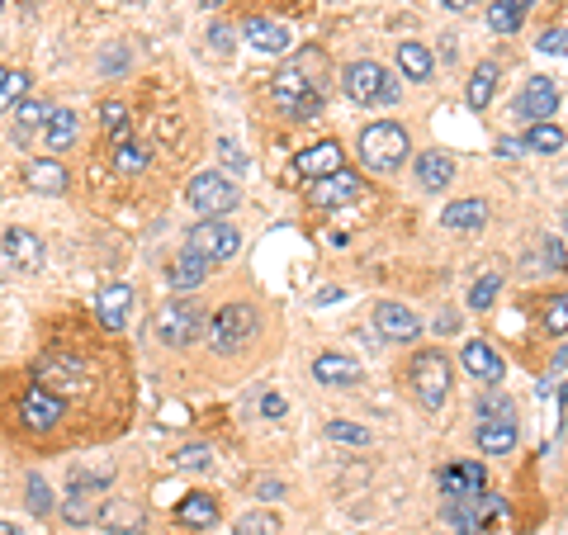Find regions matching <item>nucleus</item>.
I'll use <instances>...</instances> for the list:
<instances>
[{
	"label": "nucleus",
	"mask_w": 568,
	"mask_h": 535,
	"mask_svg": "<svg viewBox=\"0 0 568 535\" xmlns=\"http://www.w3.org/2000/svg\"><path fill=\"white\" fill-rule=\"evenodd\" d=\"M408 157H412V143H408V128L403 124H370L360 133V161L370 171H379V176L398 171Z\"/></svg>",
	"instance_id": "obj_1"
},
{
	"label": "nucleus",
	"mask_w": 568,
	"mask_h": 535,
	"mask_svg": "<svg viewBox=\"0 0 568 535\" xmlns=\"http://www.w3.org/2000/svg\"><path fill=\"white\" fill-rule=\"evenodd\" d=\"M204 337L218 356H232V351H242L251 337H256V308L251 304H223L218 313L209 318L204 327Z\"/></svg>",
	"instance_id": "obj_2"
},
{
	"label": "nucleus",
	"mask_w": 568,
	"mask_h": 535,
	"mask_svg": "<svg viewBox=\"0 0 568 535\" xmlns=\"http://www.w3.org/2000/svg\"><path fill=\"white\" fill-rule=\"evenodd\" d=\"M341 90L355 105H398V81H393L379 62H351L341 72Z\"/></svg>",
	"instance_id": "obj_3"
},
{
	"label": "nucleus",
	"mask_w": 568,
	"mask_h": 535,
	"mask_svg": "<svg viewBox=\"0 0 568 535\" xmlns=\"http://www.w3.org/2000/svg\"><path fill=\"white\" fill-rule=\"evenodd\" d=\"M412 393H417V403H422L426 412H436L450 398V360L441 356V351H417V360H412Z\"/></svg>",
	"instance_id": "obj_4"
},
{
	"label": "nucleus",
	"mask_w": 568,
	"mask_h": 535,
	"mask_svg": "<svg viewBox=\"0 0 568 535\" xmlns=\"http://www.w3.org/2000/svg\"><path fill=\"white\" fill-rule=\"evenodd\" d=\"M270 100H275V105H280L289 119H299V124H313V119L322 114V100H327V95H318V90L308 86V81H303L294 67H284V72L270 81Z\"/></svg>",
	"instance_id": "obj_5"
},
{
	"label": "nucleus",
	"mask_w": 568,
	"mask_h": 535,
	"mask_svg": "<svg viewBox=\"0 0 568 535\" xmlns=\"http://www.w3.org/2000/svg\"><path fill=\"white\" fill-rule=\"evenodd\" d=\"M185 199H190V209H195L199 218H223L237 209V185H232L223 171H199L195 180H190V190H185Z\"/></svg>",
	"instance_id": "obj_6"
},
{
	"label": "nucleus",
	"mask_w": 568,
	"mask_h": 535,
	"mask_svg": "<svg viewBox=\"0 0 568 535\" xmlns=\"http://www.w3.org/2000/svg\"><path fill=\"white\" fill-rule=\"evenodd\" d=\"M204 327H209V318H204L199 304H190V299H176V304L157 308V318H152V332H157L161 346H190Z\"/></svg>",
	"instance_id": "obj_7"
},
{
	"label": "nucleus",
	"mask_w": 568,
	"mask_h": 535,
	"mask_svg": "<svg viewBox=\"0 0 568 535\" xmlns=\"http://www.w3.org/2000/svg\"><path fill=\"white\" fill-rule=\"evenodd\" d=\"M237 247H242V232L232 228V223H223V218H199L195 228H190V247L185 251H195L209 266H218V261L237 256Z\"/></svg>",
	"instance_id": "obj_8"
},
{
	"label": "nucleus",
	"mask_w": 568,
	"mask_h": 535,
	"mask_svg": "<svg viewBox=\"0 0 568 535\" xmlns=\"http://www.w3.org/2000/svg\"><path fill=\"white\" fill-rule=\"evenodd\" d=\"M19 417H24V427L29 431H53L62 417H67V403H62V393L43 389V384H34V389H24V398H19Z\"/></svg>",
	"instance_id": "obj_9"
},
{
	"label": "nucleus",
	"mask_w": 568,
	"mask_h": 535,
	"mask_svg": "<svg viewBox=\"0 0 568 535\" xmlns=\"http://www.w3.org/2000/svg\"><path fill=\"white\" fill-rule=\"evenodd\" d=\"M554 109H559V86L550 76H531L516 95V119H526V124H550Z\"/></svg>",
	"instance_id": "obj_10"
},
{
	"label": "nucleus",
	"mask_w": 568,
	"mask_h": 535,
	"mask_svg": "<svg viewBox=\"0 0 568 535\" xmlns=\"http://www.w3.org/2000/svg\"><path fill=\"white\" fill-rule=\"evenodd\" d=\"M445 517L455 521L460 531H483L493 517H502V498L497 493H474V498H460V502H445Z\"/></svg>",
	"instance_id": "obj_11"
},
{
	"label": "nucleus",
	"mask_w": 568,
	"mask_h": 535,
	"mask_svg": "<svg viewBox=\"0 0 568 535\" xmlns=\"http://www.w3.org/2000/svg\"><path fill=\"white\" fill-rule=\"evenodd\" d=\"M483 483H488V474H483V464H474V460L445 464L441 474H436V488H441V498H445V502L474 498V493H483Z\"/></svg>",
	"instance_id": "obj_12"
},
{
	"label": "nucleus",
	"mask_w": 568,
	"mask_h": 535,
	"mask_svg": "<svg viewBox=\"0 0 568 535\" xmlns=\"http://www.w3.org/2000/svg\"><path fill=\"white\" fill-rule=\"evenodd\" d=\"M460 365L474 375V384H483V389H497V384H502V375H507L502 356H497L488 341H464V346H460Z\"/></svg>",
	"instance_id": "obj_13"
},
{
	"label": "nucleus",
	"mask_w": 568,
	"mask_h": 535,
	"mask_svg": "<svg viewBox=\"0 0 568 535\" xmlns=\"http://www.w3.org/2000/svg\"><path fill=\"white\" fill-rule=\"evenodd\" d=\"M360 195H365V185H360V176L341 166L337 176L313 180V195H308V199H313L318 209H337V204H351V199H360Z\"/></svg>",
	"instance_id": "obj_14"
},
{
	"label": "nucleus",
	"mask_w": 568,
	"mask_h": 535,
	"mask_svg": "<svg viewBox=\"0 0 568 535\" xmlns=\"http://www.w3.org/2000/svg\"><path fill=\"white\" fill-rule=\"evenodd\" d=\"M100 526L109 535H142L147 531V512L133 498H105L100 502Z\"/></svg>",
	"instance_id": "obj_15"
},
{
	"label": "nucleus",
	"mask_w": 568,
	"mask_h": 535,
	"mask_svg": "<svg viewBox=\"0 0 568 535\" xmlns=\"http://www.w3.org/2000/svg\"><path fill=\"white\" fill-rule=\"evenodd\" d=\"M374 327H379V337L384 341H417V332H422V322H417V313L403 304H374Z\"/></svg>",
	"instance_id": "obj_16"
},
{
	"label": "nucleus",
	"mask_w": 568,
	"mask_h": 535,
	"mask_svg": "<svg viewBox=\"0 0 568 535\" xmlns=\"http://www.w3.org/2000/svg\"><path fill=\"white\" fill-rule=\"evenodd\" d=\"M38 384H43V389H48V384H57V389H86L90 384V375H86V365H81V360H71V356H62V351H57V356H43L38 360Z\"/></svg>",
	"instance_id": "obj_17"
},
{
	"label": "nucleus",
	"mask_w": 568,
	"mask_h": 535,
	"mask_svg": "<svg viewBox=\"0 0 568 535\" xmlns=\"http://www.w3.org/2000/svg\"><path fill=\"white\" fill-rule=\"evenodd\" d=\"M0 247H5V261H10V266H19V270H43V242H38V232H29V228H5Z\"/></svg>",
	"instance_id": "obj_18"
},
{
	"label": "nucleus",
	"mask_w": 568,
	"mask_h": 535,
	"mask_svg": "<svg viewBox=\"0 0 568 535\" xmlns=\"http://www.w3.org/2000/svg\"><path fill=\"white\" fill-rule=\"evenodd\" d=\"M128 313H133V285H109L105 294L95 299V318H100V327H109V332H124Z\"/></svg>",
	"instance_id": "obj_19"
},
{
	"label": "nucleus",
	"mask_w": 568,
	"mask_h": 535,
	"mask_svg": "<svg viewBox=\"0 0 568 535\" xmlns=\"http://www.w3.org/2000/svg\"><path fill=\"white\" fill-rule=\"evenodd\" d=\"M294 171H299L303 180L337 176V171H341V147H337V143H313V147H303L299 157H294Z\"/></svg>",
	"instance_id": "obj_20"
},
{
	"label": "nucleus",
	"mask_w": 568,
	"mask_h": 535,
	"mask_svg": "<svg viewBox=\"0 0 568 535\" xmlns=\"http://www.w3.org/2000/svg\"><path fill=\"white\" fill-rule=\"evenodd\" d=\"M313 379H318V384H327V389H351V384H360V365H355L351 356L327 351V356L313 360Z\"/></svg>",
	"instance_id": "obj_21"
},
{
	"label": "nucleus",
	"mask_w": 568,
	"mask_h": 535,
	"mask_svg": "<svg viewBox=\"0 0 568 535\" xmlns=\"http://www.w3.org/2000/svg\"><path fill=\"white\" fill-rule=\"evenodd\" d=\"M24 180H29L34 195H62L67 190V166L57 157H34L24 166Z\"/></svg>",
	"instance_id": "obj_22"
},
{
	"label": "nucleus",
	"mask_w": 568,
	"mask_h": 535,
	"mask_svg": "<svg viewBox=\"0 0 568 535\" xmlns=\"http://www.w3.org/2000/svg\"><path fill=\"white\" fill-rule=\"evenodd\" d=\"M247 43L256 53H289V48H294V34L284 29L280 19H247Z\"/></svg>",
	"instance_id": "obj_23"
},
{
	"label": "nucleus",
	"mask_w": 568,
	"mask_h": 535,
	"mask_svg": "<svg viewBox=\"0 0 568 535\" xmlns=\"http://www.w3.org/2000/svg\"><path fill=\"white\" fill-rule=\"evenodd\" d=\"M483 223H488V204L483 199H455V204H445L441 214L445 232H479Z\"/></svg>",
	"instance_id": "obj_24"
},
{
	"label": "nucleus",
	"mask_w": 568,
	"mask_h": 535,
	"mask_svg": "<svg viewBox=\"0 0 568 535\" xmlns=\"http://www.w3.org/2000/svg\"><path fill=\"white\" fill-rule=\"evenodd\" d=\"M204 280H209V261L195 256V251H185V256H176V261L166 266V285L171 289H199Z\"/></svg>",
	"instance_id": "obj_25"
},
{
	"label": "nucleus",
	"mask_w": 568,
	"mask_h": 535,
	"mask_svg": "<svg viewBox=\"0 0 568 535\" xmlns=\"http://www.w3.org/2000/svg\"><path fill=\"white\" fill-rule=\"evenodd\" d=\"M417 180H422V190H445L450 180H455V157H445V152H422L417 157Z\"/></svg>",
	"instance_id": "obj_26"
},
{
	"label": "nucleus",
	"mask_w": 568,
	"mask_h": 535,
	"mask_svg": "<svg viewBox=\"0 0 568 535\" xmlns=\"http://www.w3.org/2000/svg\"><path fill=\"white\" fill-rule=\"evenodd\" d=\"M176 521L190 526V531H209L213 521H218V502H213L209 493H190V498L176 507Z\"/></svg>",
	"instance_id": "obj_27"
},
{
	"label": "nucleus",
	"mask_w": 568,
	"mask_h": 535,
	"mask_svg": "<svg viewBox=\"0 0 568 535\" xmlns=\"http://www.w3.org/2000/svg\"><path fill=\"white\" fill-rule=\"evenodd\" d=\"M398 72L408 76V81H431L436 72V57L426 43H398Z\"/></svg>",
	"instance_id": "obj_28"
},
{
	"label": "nucleus",
	"mask_w": 568,
	"mask_h": 535,
	"mask_svg": "<svg viewBox=\"0 0 568 535\" xmlns=\"http://www.w3.org/2000/svg\"><path fill=\"white\" fill-rule=\"evenodd\" d=\"M76 128H81L76 109H53V119H48V128H43V143L53 147V152H67V147L76 143Z\"/></svg>",
	"instance_id": "obj_29"
},
{
	"label": "nucleus",
	"mask_w": 568,
	"mask_h": 535,
	"mask_svg": "<svg viewBox=\"0 0 568 535\" xmlns=\"http://www.w3.org/2000/svg\"><path fill=\"white\" fill-rule=\"evenodd\" d=\"M100 493H76L67 488V498H62V521L67 526H90V521H100Z\"/></svg>",
	"instance_id": "obj_30"
},
{
	"label": "nucleus",
	"mask_w": 568,
	"mask_h": 535,
	"mask_svg": "<svg viewBox=\"0 0 568 535\" xmlns=\"http://www.w3.org/2000/svg\"><path fill=\"white\" fill-rule=\"evenodd\" d=\"M48 119H53V109L43 105V100H24L15 109V143H29L38 128H48Z\"/></svg>",
	"instance_id": "obj_31"
},
{
	"label": "nucleus",
	"mask_w": 568,
	"mask_h": 535,
	"mask_svg": "<svg viewBox=\"0 0 568 535\" xmlns=\"http://www.w3.org/2000/svg\"><path fill=\"white\" fill-rule=\"evenodd\" d=\"M516 422H479V450L483 455H512Z\"/></svg>",
	"instance_id": "obj_32"
},
{
	"label": "nucleus",
	"mask_w": 568,
	"mask_h": 535,
	"mask_svg": "<svg viewBox=\"0 0 568 535\" xmlns=\"http://www.w3.org/2000/svg\"><path fill=\"white\" fill-rule=\"evenodd\" d=\"M294 72L308 81V86L318 90V95H327V86H332V72H327V57L318 53V48H303L299 57H294Z\"/></svg>",
	"instance_id": "obj_33"
},
{
	"label": "nucleus",
	"mask_w": 568,
	"mask_h": 535,
	"mask_svg": "<svg viewBox=\"0 0 568 535\" xmlns=\"http://www.w3.org/2000/svg\"><path fill=\"white\" fill-rule=\"evenodd\" d=\"M521 143H526V152H535V157H554V152L568 143V133L559 124H531Z\"/></svg>",
	"instance_id": "obj_34"
},
{
	"label": "nucleus",
	"mask_w": 568,
	"mask_h": 535,
	"mask_svg": "<svg viewBox=\"0 0 568 535\" xmlns=\"http://www.w3.org/2000/svg\"><path fill=\"white\" fill-rule=\"evenodd\" d=\"M114 171H119V176H138V171H147V147H142L138 138L119 133V143H114Z\"/></svg>",
	"instance_id": "obj_35"
},
{
	"label": "nucleus",
	"mask_w": 568,
	"mask_h": 535,
	"mask_svg": "<svg viewBox=\"0 0 568 535\" xmlns=\"http://www.w3.org/2000/svg\"><path fill=\"white\" fill-rule=\"evenodd\" d=\"M109 483H114V469H109V464H100V469L76 464V469L67 474V488H76V493H105Z\"/></svg>",
	"instance_id": "obj_36"
},
{
	"label": "nucleus",
	"mask_w": 568,
	"mask_h": 535,
	"mask_svg": "<svg viewBox=\"0 0 568 535\" xmlns=\"http://www.w3.org/2000/svg\"><path fill=\"white\" fill-rule=\"evenodd\" d=\"M521 19H526V10H521L516 0H497V5H488V29H493V34H516Z\"/></svg>",
	"instance_id": "obj_37"
},
{
	"label": "nucleus",
	"mask_w": 568,
	"mask_h": 535,
	"mask_svg": "<svg viewBox=\"0 0 568 535\" xmlns=\"http://www.w3.org/2000/svg\"><path fill=\"white\" fill-rule=\"evenodd\" d=\"M493 90H497V67L493 62H479V67H474V81H469V109H483L493 100Z\"/></svg>",
	"instance_id": "obj_38"
},
{
	"label": "nucleus",
	"mask_w": 568,
	"mask_h": 535,
	"mask_svg": "<svg viewBox=\"0 0 568 535\" xmlns=\"http://www.w3.org/2000/svg\"><path fill=\"white\" fill-rule=\"evenodd\" d=\"M479 422H516L512 398H507V393H497V389H488L479 398Z\"/></svg>",
	"instance_id": "obj_39"
},
{
	"label": "nucleus",
	"mask_w": 568,
	"mask_h": 535,
	"mask_svg": "<svg viewBox=\"0 0 568 535\" xmlns=\"http://www.w3.org/2000/svg\"><path fill=\"white\" fill-rule=\"evenodd\" d=\"M497 289H502V275H497V270H488V275H479V280L469 285V308H474V313H483V308H493Z\"/></svg>",
	"instance_id": "obj_40"
},
{
	"label": "nucleus",
	"mask_w": 568,
	"mask_h": 535,
	"mask_svg": "<svg viewBox=\"0 0 568 535\" xmlns=\"http://www.w3.org/2000/svg\"><path fill=\"white\" fill-rule=\"evenodd\" d=\"M176 469H185V474H209V469H213V450L209 446L176 450Z\"/></svg>",
	"instance_id": "obj_41"
},
{
	"label": "nucleus",
	"mask_w": 568,
	"mask_h": 535,
	"mask_svg": "<svg viewBox=\"0 0 568 535\" xmlns=\"http://www.w3.org/2000/svg\"><path fill=\"white\" fill-rule=\"evenodd\" d=\"M327 436H332V441H341V446H365V441H370V431L360 427V422H346V417H337V422H327Z\"/></svg>",
	"instance_id": "obj_42"
},
{
	"label": "nucleus",
	"mask_w": 568,
	"mask_h": 535,
	"mask_svg": "<svg viewBox=\"0 0 568 535\" xmlns=\"http://www.w3.org/2000/svg\"><path fill=\"white\" fill-rule=\"evenodd\" d=\"M280 531V517L275 512H247L237 521V535H275Z\"/></svg>",
	"instance_id": "obj_43"
},
{
	"label": "nucleus",
	"mask_w": 568,
	"mask_h": 535,
	"mask_svg": "<svg viewBox=\"0 0 568 535\" xmlns=\"http://www.w3.org/2000/svg\"><path fill=\"white\" fill-rule=\"evenodd\" d=\"M24 95H29V76L10 72L5 76V86H0V109H19L24 105Z\"/></svg>",
	"instance_id": "obj_44"
},
{
	"label": "nucleus",
	"mask_w": 568,
	"mask_h": 535,
	"mask_svg": "<svg viewBox=\"0 0 568 535\" xmlns=\"http://www.w3.org/2000/svg\"><path fill=\"white\" fill-rule=\"evenodd\" d=\"M29 512H34V517H48V512H53V488L43 483V474H29Z\"/></svg>",
	"instance_id": "obj_45"
},
{
	"label": "nucleus",
	"mask_w": 568,
	"mask_h": 535,
	"mask_svg": "<svg viewBox=\"0 0 568 535\" xmlns=\"http://www.w3.org/2000/svg\"><path fill=\"white\" fill-rule=\"evenodd\" d=\"M540 318H545V327H550V332H568V294H554Z\"/></svg>",
	"instance_id": "obj_46"
},
{
	"label": "nucleus",
	"mask_w": 568,
	"mask_h": 535,
	"mask_svg": "<svg viewBox=\"0 0 568 535\" xmlns=\"http://www.w3.org/2000/svg\"><path fill=\"white\" fill-rule=\"evenodd\" d=\"M100 124H105L109 133L119 138V133H124V124H128V105H124V100H105V105H100Z\"/></svg>",
	"instance_id": "obj_47"
},
{
	"label": "nucleus",
	"mask_w": 568,
	"mask_h": 535,
	"mask_svg": "<svg viewBox=\"0 0 568 535\" xmlns=\"http://www.w3.org/2000/svg\"><path fill=\"white\" fill-rule=\"evenodd\" d=\"M535 48H540L545 57H568V29H545Z\"/></svg>",
	"instance_id": "obj_48"
},
{
	"label": "nucleus",
	"mask_w": 568,
	"mask_h": 535,
	"mask_svg": "<svg viewBox=\"0 0 568 535\" xmlns=\"http://www.w3.org/2000/svg\"><path fill=\"white\" fill-rule=\"evenodd\" d=\"M261 412H266V417H270V422H280V417H284V412H289V403H284V398H280V393H266V398H261Z\"/></svg>",
	"instance_id": "obj_49"
},
{
	"label": "nucleus",
	"mask_w": 568,
	"mask_h": 535,
	"mask_svg": "<svg viewBox=\"0 0 568 535\" xmlns=\"http://www.w3.org/2000/svg\"><path fill=\"white\" fill-rule=\"evenodd\" d=\"M218 152H223V161H228L232 171H247V157H242V152L232 147V138H223V143H218Z\"/></svg>",
	"instance_id": "obj_50"
},
{
	"label": "nucleus",
	"mask_w": 568,
	"mask_h": 535,
	"mask_svg": "<svg viewBox=\"0 0 568 535\" xmlns=\"http://www.w3.org/2000/svg\"><path fill=\"white\" fill-rule=\"evenodd\" d=\"M545 261H550L554 270H564V266H568V251H564V242H554V237H550V242H545Z\"/></svg>",
	"instance_id": "obj_51"
},
{
	"label": "nucleus",
	"mask_w": 568,
	"mask_h": 535,
	"mask_svg": "<svg viewBox=\"0 0 568 535\" xmlns=\"http://www.w3.org/2000/svg\"><path fill=\"white\" fill-rule=\"evenodd\" d=\"M493 152H497V157H507V161H512V157H521V152H526V143H521V138H497Z\"/></svg>",
	"instance_id": "obj_52"
},
{
	"label": "nucleus",
	"mask_w": 568,
	"mask_h": 535,
	"mask_svg": "<svg viewBox=\"0 0 568 535\" xmlns=\"http://www.w3.org/2000/svg\"><path fill=\"white\" fill-rule=\"evenodd\" d=\"M445 10H474V5H483V0H441Z\"/></svg>",
	"instance_id": "obj_53"
},
{
	"label": "nucleus",
	"mask_w": 568,
	"mask_h": 535,
	"mask_svg": "<svg viewBox=\"0 0 568 535\" xmlns=\"http://www.w3.org/2000/svg\"><path fill=\"white\" fill-rule=\"evenodd\" d=\"M228 29H213V48H218V53H228Z\"/></svg>",
	"instance_id": "obj_54"
},
{
	"label": "nucleus",
	"mask_w": 568,
	"mask_h": 535,
	"mask_svg": "<svg viewBox=\"0 0 568 535\" xmlns=\"http://www.w3.org/2000/svg\"><path fill=\"white\" fill-rule=\"evenodd\" d=\"M280 493H284V488H280V483H275V479H266V483H261V498H280Z\"/></svg>",
	"instance_id": "obj_55"
},
{
	"label": "nucleus",
	"mask_w": 568,
	"mask_h": 535,
	"mask_svg": "<svg viewBox=\"0 0 568 535\" xmlns=\"http://www.w3.org/2000/svg\"><path fill=\"white\" fill-rule=\"evenodd\" d=\"M0 535H19V526H10V521H0Z\"/></svg>",
	"instance_id": "obj_56"
},
{
	"label": "nucleus",
	"mask_w": 568,
	"mask_h": 535,
	"mask_svg": "<svg viewBox=\"0 0 568 535\" xmlns=\"http://www.w3.org/2000/svg\"><path fill=\"white\" fill-rule=\"evenodd\" d=\"M199 5H223V0H199Z\"/></svg>",
	"instance_id": "obj_57"
},
{
	"label": "nucleus",
	"mask_w": 568,
	"mask_h": 535,
	"mask_svg": "<svg viewBox=\"0 0 568 535\" xmlns=\"http://www.w3.org/2000/svg\"><path fill=\"white\" fill-rule=\"evenodd\" d=\"M5 76H10V72H5V67H0V86H5Z\"/></svg>",
	"instance_id": "obj_58"
},
{
	"label": "nucleus",
	"mask_w": 568,
	"mask_h": 535,
	"mask_svg": "<svg viewBox=\"0 0 568 535\" xmlns=\"http://www.w3.org/2000/svg\"><path fill=\"white\" fill-rule=\"evenodd\" d=\"M460 535H483V531H460Z\"/></svg>",
	"instance_id": "obj_59"
},
{
	"label": "nucleus",
	"mask_w": 568,
	"mask_h": 535,
	"mask_svg": "<svg viewBox=\"0 0 568 535\" xmlns=\"http://www.w3.org/2000/svg\"><path fill=\"white\" fill-rule=\"evenodd\" d=\"M516 5H521V10H526V0H516Z\"/></svg>",
	"instance_id": "obj_60"
},
{
	"label": "nucleus",
	"mask_w": 568,
	"mask_h": 535,
	"mask_svg": "<svg viewBox=\"0 0 568 535\" xmlns=\"http://www.w3.org/2000/svg\"><path fill=\"white\" fill-rule=\"evenodd\" d=\"M0 10H5V0H0Z\"/></svg>",
	"instance_id": "obj_61"
},
{
	"label": "nucleus",
	"mask_w": 568,
	"mask_h": 535,
	"mask_svg": "<svg viewBox=\"0 0 568 535\" xmlns=\"http://www.w3.org/2000/svg\"><path fill=\"white\" fill-rule=\"evenodd\" d=\"M564 228H568V218H564Z\"/></svg>",
	"instance_id": "obj_62"
}]
</instances>
